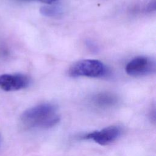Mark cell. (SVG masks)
<instances>
[{
    "label": "cell",
    "instance_id": "4",
    "mask_svg": "<svg viewBox=\"0 0 156 156\" xmlns=\"http://www.w3.org/2000/svg\"><path fill=\"white\" fill-rule=\"evenodd\" d=\"M121 134L120 127L115 126H108L101 130L94 131L85 135L82 138L91 140L95 143L105 146L116 140Z\"/></svg>",
    "mask_w": 156,
    "mask_h": 156
},
{
    "label": "cell",
    "instance_id": "2",
    "mask_svg": "<svg viewBox=\"0 0 156 156\" xmlns=\"http://www.w3.org/2000/svg\"><path fill=\"white\" fill-rule=\"evenodd\" d=\"M108 73L106 66L100 60L84 59L74 63L69 69V74L73 77H101Z\"/></svg>",
    "mask_w": 156,
    "mask_h": 156
},
{
    "label": "cell",
    "instance_id": "7",
    "mask_svg": "<svg viewBox=\"0 0 156 156\" xmlns=\"http://www.w3.org/2000/svg\"><path fill=\"white\" fill-rule=\"evenodd\" d=\"M41 13L45 16L48 17H57L59 16L62 13V10L56 7L45 6L40 9Z\"/></svg>",
    "mask_w": 156,
    "mask_h": 156
},
{
    "label": "cell",
    "instance_id": "6",
    "mask_svg": "<svg viewBox=\"0 0 156 156\" xmlns=\"http://www.w3.org/2000/svg\"><path fill=\"white\" fill-rule=\"evenodd\" d=\"M93 103L99 107H109L117 102L116 97L110 93H102L95 95L93 98Z\"/></svg>",
    "mask_w": 156,
    "mask_h": 156
},
{
    "label": "cell",
    "instance_id": "8",
    "mask_svg": "<svg viewBox=\"0 0 156 156\" xmlns=\"http://www.w3.org/2000/svg\"><path fill=\"white\" fill-rule=\"evenodd\" d=\"M25 1H40L48 4H56L59 1V0H25Z\"/></svg>",
    "mask_w": 156,
    "mask_h": 156
},
{
    "label": "cell",
    "instance_id": "5",
    "mask_svg": "<svg viewBox=\"0 0 156 156\" xmlns=\"http://www.w3.org/2000/svg\"><path fill=\"white\" fill-rule=\"evenodd\" d=\"M29 78L21 74H4L0 75V88L5 91L24 89L29 86Z\"/></svg>",
    "mask_w": 156,
    "mask_h": 156
},
{
    "label": "cell",
    "instance_id": "3",
    "mask_svg": "<svg viewBox=\"0 0 156 156\" xmlns=\"http://www.w3.org/2000/svg\"><path fill=\"white\" fill-rule=\"evenodd\" d=\"M125 70L127 74L132 76H147L155 72V62L149 57L138 56L127 63Z\"/></svg>",
    "mask_w": 156,
    "mask_h": 156
},
{
    "label": "cell",
    "instance_id": "1",
    "mask_svg": "<svg viewBox=\"0 0 156 156\" xmlns=\"http://www.w3.org/2000/svg\"><path fill=\"white\" fill-rule=\"evenodd\" d=\"M57 107L51 103H43L28 108L21 116L22 124L28 129H49L60 121Z\"/></svg>",
    "mask_w": 156,
    "mask_h": 156
}]
</instances>
